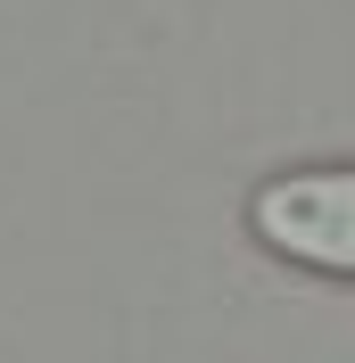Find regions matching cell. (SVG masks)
<instances>
[{
  "label": "cell",
  "instance_id": "cell-1",
  "mask_svg": "<svg viewBox=\"0 0 355 363\" xmlns=\"http://www.w3.org/2000/svg\"><path fill=\"white\" fill-rule=\"evenodd\" d=\"M248 223L273 256L314 272L355 281V165H322V174H273L248 199Z\"/></svg>",
  "mask_w": 355,
  "mask_h": 363
}]
</instances>
